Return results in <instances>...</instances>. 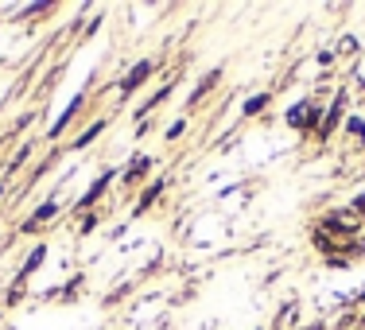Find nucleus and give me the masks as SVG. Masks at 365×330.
<instances>
[{"instance_id": "dca6fc26", "label": "nucleus", "mask_w": 365, "mask_h": 330, "mask_svg": "<svg viewBox=\"0 0 365 330\" xmlns=\"http://www.w3.org/2000/svg\"><path fill=\"white\" fill-rule=\"evenodd\" d=\"M346 133H354V136H361V140H365V120L361 117H350V120H346Z\"/></svg>"}, {"instance_id": "423d86ee", "label": "nucleus", "mask_w": 365, "mask_h": 330, "mask_svg": "<svg viewBox=\"0 0 365 330\" xmlns=\"http://www.w3.org/2000/svg\"><path fill=\"white\" fill-rule=\"evenodd\" d=\"M163 187H168V179H155L152 187H144V190H140V202H136V214L152 210V202H155V198L163 195Z\"/></svg>"}, {"instance_id": "4468645a", "label": "nucleus", "mask_w": 365, "mask_h": 330, "mask_svg": "<svg viewBox=\"0 0 365 330\" xmlns=\"http://www.w3.org/2000/svg\"><path fill=\"white\" fill-rule=\"evenodd\" d=\"M28 155H31V144H24L20 152H16L12 160H8V167H4V179H8V175H16V171H20V163H28Z\"/></svg>"}, {"instance_id": "20e7f679", "label": "nucleus", "mask_w": 365, "mask_h": 330, "mask_svg": "<svg viewBox=\"0 0 365 330\" xmlns=\"http://www.w3.org/2000/svg\"><path fill=\"white\" fill-rule=\"evenodd\" d=\"M55 214H58V202H55V198H47V202H39V206H36V214H31V218L24 222V233H28V230H39V225H43V222H51Z\"/></svg>"}, {"instance_id": "39448f33", "label": "nucleus", "mask_w": 365, "mask_h": 330, "mask_svg": "<svg viewBox=\"0 0 365 330\" xmlns=\"http://www.w3.org/2000/svg\"><path fill=\"white\" fill-rule=\"evenodd\" d=\"M43 260H47V245H36V249H31V253H28V260H24V268H20V276H16V288H20V284H24V280H28V276H31V272H36V268L43 264Z\"/></svg>"}, {"instance_id": "9b49d317", "label": "nucleus", "mask_w": 365, "mask_h": 330, "mask_svg": "<svg viewBox=\"0 0 365 330\" xmlns=\"http://www.w3.org/2000/svg\"><path fill=\"white\" fill-rule=\"evenodd\" d=\"M338 241H346V237H334V233H327V230H315V249L319 253H334Z\"/></svg>"}, {"instance_id": "6ab92c4d", "label": "nucleus", "mask_w": 365, "mask_h": 330, "mask_svg": "<svg viewBox=\"0 0 365 330\" xmlns=\"http://www.w3.org/2000/svg\"><path fill=\"white\" fill-rule=\"evenodd\" d=\"M354 210H358V214H361V218H365V190H361V195H358V198H354Z\"/></svg>"}, {"instance_id": "f8f14e48", "label": "nucleus", "mask_w": 365, "mask_h": 330, "mask_svg": "<svg viewBox=\"0 0 365 330\" xmlns=\"http://www.w3.org/2000/svg\"><path fill=\"white\" fill-rule=\"evenodd\" d=\"M268 101H272V93H253V98L245 101V109H241V113H245V117H257V113L268 109Z\"/></svg>"}, {"instance_id": "1a4fd4ad", "label": "nucleus", "mask_w": 365, "mask_h": 330, "mask_svg": "<svg viewBox=\"0 0 365 330\" xmlns=\"http://www.w3.org/2000/svg\"><path fill=\"white\" fill-rule=\"evenodd\" d=\"M101 133H106V120H93V125H90V128H86V133H82V136H78V140H74L71 148H90V144H93V140H98V136H101Z\"/></svg>"}, {"instance_id": "6e6552de", "label": "nucleus", "mask_w": 365, "mask_h": 330, "mask_svg": "<svg viewBox=\"0 0 365 330\" xmlns=\"http://www.w3.org/2000/svg\"><path fill=\"white\" fill-rule=\"evenodd\" d=\"M82 101H86V98H82V93H78V98L71 101V105H66V113H63V117H58V120H55V125H51V136H58V133H63V128H66V125H71V120H74V113H78V109H82Z\"/></svg>"}, {"instance_id": "f3484780", "label": "nucleus", "mask_w": 365, "mask_h": 330, "mask_svg": "<svg viewBox=\"0 0 365 330\" xmlns=\"http://www.w3.org/2000/svg\"><path fill=\"white\" fill-rule=\"evenodd\" d=\"M182 128H187V120H175V125L168 128V140H179V136H182Z\"/></svg>"}, {"instance_id": "9d476101", "label": "nucleus", "mask_w": 365, "mask_h": 330, "mask_svg": "<svg viewBox=\"0 0 365 330\" xmlns=\"http://www.w3.org/2000/svg\"><path fill=\"white\" fill-rule=\"evenodd\" d=\"M311 105H315V101H299V105H292V113H288V125H292V128H303V125H307V113H311Z\"/></svg>"}, {"instance_id": "5701e85b", "label": "nucleus", "mask_w": 365, "mask_h": 330, "mask_svg": "<svg viewBox=\"0 0 365 330\" xmlns=\"http://www.w3.org/2000/svg\"><path fill=\"white\" fill-rule=\"evenodd\" d=\"M311 330H319V326H311Z\"/></svg>"}, {"instance_id": "f03ea898", "label": "nucleus", "mask_w": 365, "mask_h": 330, "mask_svg": "<svg viewBox=\"0 0 365 330\" xmlns=\"http://www.w3.org/2000/svg\"><path fill=\"white\" fill-rule=\"evenodd\" d=\"M342 109H346V93H338V98L330 101V109L323 113V125H319V140H327V136L338 128V120H342Z\"/></svg>"}, {"instance_id": "a211bd4d", "label": "nucleus", "mask_w": 365, "mask_h": 330, "mask_svg": "<svg viewBox=\"0 0 365 330\" xmlns=\"http://www.w3.org/2000/svg\"><path fill=\"white\" fill-rule=\"evenodd\" d=\"M93 225H98V214H86V218H82V233H90Z\"/></svg>"}, {"instance_id": "ddd939ff", "label": "nucleus", "mask_w": 365, "mask_h": 330, "mask_svg": "<svg viewBox=\"0 0 365 330\" xmlns=\"http://www.w3.org/2000/svg\"><path fill=\"white\" fill-rule=\"evenodd\" d=\"M218 78H222V71H210V74H206V78H202V82H198V90H195V93H190V105H195V101H198V98H206V93H210V90H214V86H218Z\"/></svg>"}, {"instance_id": "f257e3e1", "label": "nucleus", "mask_w": 365, "mask_h": 330, "mask_svg": "<svg viewBox=\"0 0 365 330\" xmlns=\"http://www.w3.org/2000/svg\"><path fill=\"white\" fill-rule=\"evenodd\" d=\"M152 71H155L152 58H140V63H136L133 71L120 78V93H136V90H140V86L148 82V78H152Z\"/></svg>"}, {"instance_id": "0eeeda50", "label": "nucleus", "mask_w": 365, "mask_h": 330, "mask_svg": "<svg viewBox=\"0 0 365 330\" xmlns=\"http://www.w3.org/2000/svg\"><path fill=\"white\" fill-rule=\"evenodd\" d=\"M152 171V155H136L133 160V167L125 171V183H140V179Z\"/></svg>"}, {"instance_id": "412c9836", "label": "nucleus", "mask_w": 365, "mask_h": 330, "mask_svg": "<svg viewBox=\"0 0 365 330\" xmlns=\"http://www.w3.org/2000/svg\"><path fill=\"white\" fill-rule=\"evenodd\" d=\"M361 330H365V319H361Z\"/></svg>"}, {"instance_id": "aec40b11", "label": "nucleus", "mask_w": 365, "mask_h": 330, "mask_svg": "<svg viewBox=\"0 0 365 330\" xmlns=\"http://www.w3.org/2000/svg\"><path fill=\"white\" fill-rule=\"evenodd\" d=\"M0 198H4V183H0Z\"/></svg>"}, {"instance_id": "4be33fe9", "label": "nucleus", "mask_w": 365, "mask_h": 330, "mask_svg": "<svg viewBox=\"0 0 365 330\" xmlns=\"http://www.w3.org/2000/svg\"><path fill=\"white\" fill-rule=\"evenodd\" d=\"M0 148H4V140H0Z\"/></svg>"}, {"instance_id": "2eb2a0df", "label": "nucleus", "mask_w": 365, "mask_h": 330, "mask_svg": "<svg viewBox=\"0 0 365 330\" xmlns=\"http://www.w3.org/2000/svg\"><path fill=\"white\" fill-rule=\"evenodd\" d=\"M338 55H358V39L342 36V39H338Z\"/></svg>"}, {"instance_id": "7ed1b4c3", "label": "nucleus", "mask_w": 365, "mask_h": 330, "mask_svg": "<svg viewBox=\"0 0 365 330\" xmlns=\"http://www.w3.org/2000/svg\"><path fill=\"white\" fill-rule=\"evenodd\" d=\"M113 175H117V171H101V175L93 179V187H90V190H86V195H82V202H78V206H82V210H90V206H93V202H98V198H101V195H106V190H109Z\"/></svg>"}]
</instances>
